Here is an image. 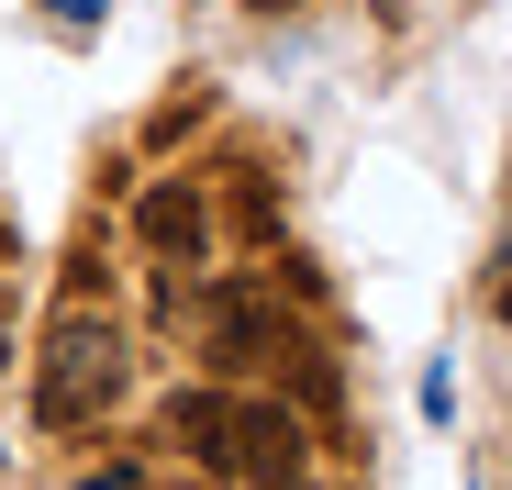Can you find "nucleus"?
I'll return each mask as SVG.
<instances>
[{"label": "nucleus", "instance_id": "obj_1", "mask_svg": "<svg viewBox=\"0 0 512 490\" xmlns=\"http://www.w3.org/2000/svg\"><path fill=\"white\" fill-rule=\"evenodd\" d=\"M112 390H123V335L90 312H56V335L34 357V424L78 435V424H101L112 413Z\"/></svg>", "mask_w": 512, "mask_h": 490}, {"label": "nucleus", "instance_id": "obj_8", "mask_svg": "<svg viewBox=\"0 0 512 490\" xmlns=\"http://www.w3.org/2000/svg\"><path fill=\"white\" fill-rule=\"evenodd\" d=\"M56 12H67V23H90V12H101V0H56Z\"/></svg>", "mask_w": 512, "mask_h": 490}, {"label": "nucleus", "instance_id": "obj_6", "mask_svg": "<svg viewBox=\"0 0 512 490\" xmlns=\"http://www.w3.org/2000/svg\"><path fill=\"white\" fill-rule=\"evenodd\" d=\"M78 490H145V468H90Z\"/></svg>", "mask_w": 512, "mask_h": 490}, {"label": "nucleus", "instance_id": "obj_7", "mask_svg": "<svg viewBox=\"0 0 512 490\" xmlns=\"http://www.w3.org/2000/svg\"><path fill=\"white\" fill-rule=\"evenodd\" d=\"M490 312L512 323V234H501V279H490Z\"/></svg>", "mask_w": 512, "mask_h": 490}, {"label": "nucleus", "instance_id": "obj_5", "mask_svg": "<svg viewBox=\"0 0 512 490\" xmlns=\"http://www.w3.org/2000/svg\"><path fill=\"white\" fill-rule=\"evenodd\" d=\"M167 435H179L201 468H234V390H223V379L179 390V401H167Z\"/></svg>", "mask_w": 512, "mask_h": 490}, {"label": "nucleus", "instance_id": "obj_2", "mask_svg": "<svg viewBox=\"0 0 512 490\" xmlns=\"http://www.w3.org/2000/svg\"><path fill=\"white\" fill-rule=\"evenodd\" d=\"M234 479H245V490H312V435H301V413L234 390Z\"/></svg>", "mask_w": 512, "mask_h": 490}, {"label": "nucleus", "instance_id": "obj_3", "mask_svg": "<svg viewBox=\"0 0 512 490\" xmlns=\"http://www.w3.org/2000/svg\"><path fill=\"white\" fill-rule=\"evenodd\" d=\"M134 245H145V257H201V245H212L201 179H145L134 190Z\"/></svg>", "mask_w": 512, "mask_h": 490}, {"label": "nucleus", "instance_id": "obj_4", "mask_svg": "<svg viewBox=\"0 0 512 490\" xmlns=\"http://www.w3.org/2000/svg\"><path fill=\"white\" fill-rule=\"evenodd\" d=\"M301 346H312V335H290L256 290H212V357H223V368H268V357H301Z\"/></svg>", "mask_w": 512, "mask_h": 490}]
</instances>
